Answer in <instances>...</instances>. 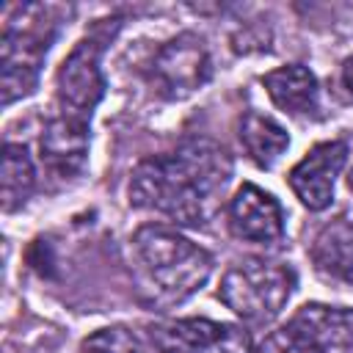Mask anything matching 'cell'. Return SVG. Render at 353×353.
<instances>
[{
  "mask_svg": "<svg viewBox=\"0 0 353 353\" xmlns=\"http://www.w3.org/2000/svg\"><path fill=\"white\" fill-rule=\"evenodd\" d=\"M80 353H146V350L132 331H127L121 325H110V328L94 331L80 345Z\"/></svg>",
  "mask_w": 353,
  "mask_h": 353,
  "instance_id": "obj_16",
  "label": "cell"
},
{
  "mask_svg": "<svg viewBox=\"0 0 353 353\" xmlns=\"http://www.w3.org/2000/svg\"><path fill=\"white\" fill-rule=\"evenodd\" d=\"M342 85H345V91L353 97V55L345 58V63H342Z\"/></svg>",
  "mask_w": 353,
  "mask_h": 353,
  "instance_id": "obj_17",
  "label": "cell"
},
{
  "mask_svg": "<svg viewBox=\"0 0 353 353\" xmlns=\"http://www.w3.org/2000/svg\"><path fill=\"white\" fill-rule=\"evenodd\" d=\"M240 143H243L245 154L259 168H270L287 152L290 135L276 119H270L259 110H248L240 119Z\"/></svg>",
  "mask_w": 353,
  "mask_h": 353,
  "instance_id": "obj_13",
  "label": "cell"
},
{
  "mask_svg": "<svg viewBox=\"0 0 353 353\" xmlns=\"http://www.w3.org/2000/svg\"><path fill=\"white\" fill-rule=\"evenodd\" d=\"M262 85L276 108L290 116H314L320 110V85L312 69L301 63L279 66L262 77Z\"/></svg>",
  "mask_w": 353,
  "mask_h": 353,
  "instance_id": "obj_12",
  "label": "cell"
},
{
  "mask_svg": "<svg viewBox=\"0 0 353 353\" xmlns=\"http://www.w3.org/2000/svg\"><path fill=\"white\" fill-rule=\"evenodd\" d=\"M314 262L320 270L353 284V223L336 221L314 240Z\"/></svg>",
  "mask_w": 353,
  "mask_h": 353,
  "instance_id": "obj_15",
  "label": "cell"
},
{
  "mask_svg": "<svg viewBox=\"0 0 353 353\" xmlns=\"http://www.w3.org/2000/svg\"><path fill=\"white\" fill-rule=\"evenodd\" d=\"M347 160V143L345 141H323L312 146L290 171V188L298 196V201L320 212L334 201V182Z\"/></svg>",
  "mask_w": 353,
  "mask_h": 353,
  "instance_id": "obj_9",
  "label": "cell"
},
{
  "mask_svg": "<svg viewBox=\"0 0 353 353\" xmlns=\"http://www.w3.org/2000/svg\"><path fill=\"white\" fill-rule=\"evenodd\" d=\"M132 256L141 284L160 306H174L199 292L212 276V256L185 234L146 223L132 234Z\"/></svg>",
  "mask_w": 353,
  "mask_h": 353,
  "instance_id": "obj_2",
  "label": "cell"
},
{
  "mask_svg": "<svg viewBox=\"0 0 353 353\" xmlns=\"http://www.w3.org/2000/svg\"><path fill=\"white\" fill-rule=\"evenodd\" d=\"M108 80L102 72V44L94 39H83L58 66L55 74V97L63 116L91 121L94 108L105 97Z\"/></svg>",
  "mask_w": 353,
  "mask_h": 353,
  "instance_id": "obj_7",
  "label": "cell"
},
{
  "mask_svg": "<svg viewBox=\"0 0 353 353\" xmlns=\"http://www.w3.org/2000/svg\"><path fill=\"white\" fill-rule=\"evenodd\" d=\"M229 152L210 138H188L174 152L146 157L130 176V204L182 226L210 223L232 182Z\"/></svg>",
  "mask_w": 353,
  "mask_h": 353,
  "instance_id": "obj_1",
  "label": "cell"
},
{
  "mask_svg": "<svg viewBox=\"0 0 353 353\" xmlns=\"http://www.w3.org/2000/svg\"><path fill=\"white\" fill-rule=\"evenodd\" d=\"M149 336L160 353H254L243 325L204 317L157 323L149 328Z\"/></svg>",
  "mask_w": 353,
  "mask_h": 353,
  "instance_id": "obj_8",
  "label": "cell"
},
{
  "mask_svg": "<svg viewBox=\"0 0 353 353\" xmlns=\"http://www.w3.org/2000/svg\"><path fill=\"white\" fill-rule=\"evenodd\" d=\"M36 188V168L22 143H6L3 146V168H0V199L3 210L14 212L19 210Z\"/></svg>",
  "mask_w": 353,
  "mask_h": 353,
  "instance_id": "obj_14",
  "label": "cell"
},
{
  "mask_svg": "<svg viewBox=\"0 0 353 353\" xmlns=\"http://www.w3.org/2000/svg\"><path fill=\"white\" fill-rule=\"evenodd\" d=\"M229 229L245 243L270 245L284 237L281 204L256 185H243L229 199Z\"/></svg>",
  "mask_w": 353,
  "mask_h": 353,
  "instance_id": "obj_10",
  "label": "cell"
},
{
  "mask_svg": "<svg viewBox=\"0 0 353 353\" xmlns=\"http://www.w3.org/2000/svg\"><path fill=\"white\" fill-rule=\"evenodd\" d=\"M353 347V309L306 303L284 325L265 334L254 353H328Z\"/></svg>",
  "mask_w": 353,
  "mask_h": 353,
  "instance_id": "obj_5",
  "label": "cell"
},
{
  "mask_svg": "<svg viewBox=\"0 0 353 353\" xmlns=\"http://www.w3.org/2000/svg\"><path fill=\"white\" fill-rule=\"evenodd\" d=\"M88 121L72 119V116H52L39 138V149H41V163L44 168L58 176V179H69L74 174H80V168L85 165L88 157Z\"/></svg>",
  "mask_w": 353,
  "mask_h": 353,
  "instance_id": "obj_11",
  "label": "cell"
},
{
  "mask_svg": "<svg viewBox=\"0 0 353 353\" xmlns=\"http://www.w3.org/2000/svg\"><path fill=\"white\" fill-rule=\"evenodd\" d=\"M347 188L353 190V165H350V171H347Z\"/></svg>",
  "mask_w": 353,
  "mask_h": 353,
  "instance_id": "obj_18",
  "label": "cell"
},
{
  "mask_svg": "<svg viewBox=\"0 0 353 353\" xmlns=\"http://www.w3.org/2000/svg\"><path fill=\"white\" fill-rule=\"evenodd\" d=\"M61 8L47 3L3 6L0 33V91L3 105H14L36 91L41 63L58 36Z\"/></svg>",
  "mask_w": 353,
  "mask_h": 353,
  "instance_id": "obj_3",
  "label": "cell"
},
{
  "mask_svg": "<svg viewBox=\"0 0 353 353\" xmlns=\"http://www.w3.org/2000/svg\"><path fill=\"white\" fill-rule=\"evenodd\" d=\"M212 77L210 47L199 33H179L168 39L152 58L149 80L163 99H188L201 91Z\"/></svg>",
  "mask_w": 353,
  "mask_h": 353,
  "instance_id": "obj_6",
  "label": "cell"
},
{
  "mask_svg": "<svg viewBox=\"0 0 353 353\" xmlns=\"http://www.w3.org/2000/svg\"><path fill=\"white\" fill-rule=\"evenodd\" d=\"M298 284L295 270L276 259H243L221 279L218 298L240 320L265 325L287 306Z\"/></svg>",
  "mask_w": 353,
  "mask_h": 353,
  "instance_id": "obj_4",
  "label": "cell"
}]
</instances>
